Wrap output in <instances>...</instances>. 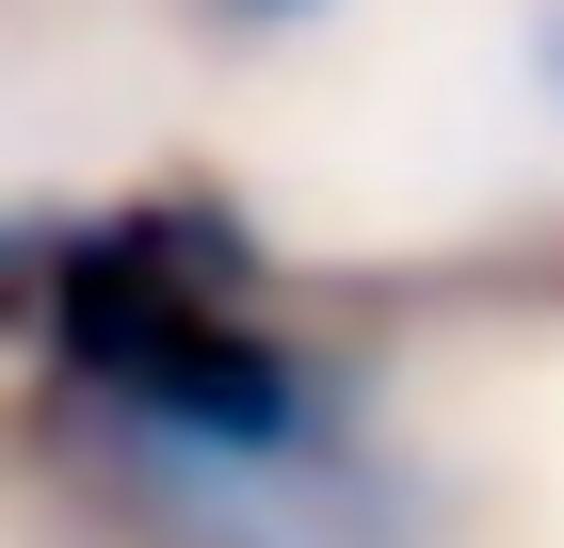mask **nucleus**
I'll return each mask as SVG.
<instances>
[{"label":"nucleus","instance_id":"20e7f679","mask_svg":"<svg viewBox=\"0 0 564 548\" xmlns=\"http://www.w3.org/2000/svg\"><path fill=\"white\" fill-rule=\"evenodd\" d=\"M532 82L564 97V0H549V17H532Z\"/></svg>","mask_w":564,"mask_h":548},{"label":"nucleus","instance_id":"7ed1b4c3","mask_svg":"<svg viewBox=\"0 0 564 548\" xmlns=\"http://www.w3.org/2000/svg\"><path fill=\"white\" fill-rule=\"evenodd\" d=\"M210 17H242V33H291V17H323V0H210Z\"/></svg>","mask_w":564,"mask_h":548},{"label":"nucleus","instance_id":"f03ea898","mask_svg":"<svg viewBox=\"0 0 564 548\" xmlns=\"http://www.w3.org/2000/svg\"><path fill=\"white\" fill-rule=\"evenodd\" d=\"M0 323H33V243L0 226Z\"/></svg>","mask_w":564,"mask_h":548},{"label":"nucleus","instance_id":"f257e3e1","mask_svg":"<svg viewBox=\"0 0 564 548\" xmlns=\"http://www.w3.org/2000/svg\"><path fill=\"white\" fill-rule=\"evenodd\" d=\"M48 420L162 548H355L388 516L371 387L274 323L259 226L226 194H130L33 243Z\"/></svg>","mask_w":564,"mask_h":548}]
</instances>
